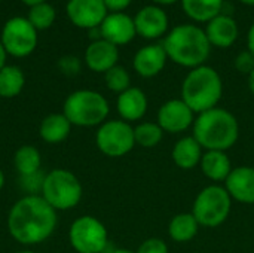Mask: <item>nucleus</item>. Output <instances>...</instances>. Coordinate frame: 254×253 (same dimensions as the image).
Masks as SVG:
<instances>
[{
    "label": "nucleus",
    "instance_id": "f257e3e1",
    "mask_svg": "<svg viewBox=\"0 0 254 253\" xmlns=\"http://www.w3.org/2000/svg\"><path fill=\"white\" fill-rule=\"evenodd\" d=\"M57 213L42 195H24L13 203L7 213V231L22 246L42 245L58 225Z\"/></svg>",
    "mask_w": 254,
    "mask_h": 253
},
{
    "label": "nucleus",
    "instance_id": "f03ea898",
    "mask_svg": "<svg viewBox=\"0 0 254 253\" xmlns=\"http://www.w3.org/2000/svg\"><path fill=\"white\" fill-rule=\"evenodd\" d=\"M162 45L168 60L189 70L204 66L213 48L205 30L195 24L176 25L167 33Z\"/></svg>",
    "mask_w": 254,
    "mask_h": 253
},
{
    "label": "nucleus",
    "instance_id": "7ed1b4c3",
    "mask_svg": "<svg viewBox=\"0 0 254 253\" xmlns=\"http://www.w3.org/2000/svg\"><path fill=\"white\" fill-rule=\"evenodd\" d=\"M192 136L204 151L228 152L240 139V122L228 109L217 106L196 115Z\"/></svg>",
    "mask_w": 254,
    "mask_h": 253
},
{
    "label": "nucleus",
    "instance_id": "20e7f679",
    "mask_svg": "<svg viewBox=\"0 0 254 253\" xmlns=\"http://www.w3.org/2000/svg\"><path fill=\"white\" fill-rule=\"evenodd\" d=\"M223 95V81L219 72L207 64L189 70L182 82L180 98L199 115L219 106Z\"/></svg>",
    "mask_w": 254,
    "mask_h": 253
},
{
    "label": "nucleus",
    "instance_id": "39448f33",
    "mask_svg": "<svg viewBox=\"0 0 254 253\" xmlns=\"http://www.w3.org/2000/svg\"><path fill=\"white\" fill-rule=\"evenodd\" d=\"M63 113L74 127L98 128L107 121L110 106L101 92L92 89H77L68 94L64 100Z\"/></svg>",
    "mask_w": 254,
    "mask_h": 253
},
{
    "label": "nucleus",
    "instance_id": "423d86ee",
    "mask_svg": "<svg viewBox=\"0 0 254 253\" xmlns=\"http://www.w3.org/2000/svg\"><path fill=\"white\" fill-rule=\"evenodd\" d=\"M40 195L57 212H65L80 203L83 188L77 176L70 170L54 169L45 174Z\"/></svg>",
    "mask_w": 254,
    "mask_h": 253
},
{
    "label": "nucleus",
    "instance_id": "0eeeda50",
    "mask_svg": "<svg viewBox=\"0 0 254 253\" xmlns=\"http://www.w3.org/2000/svg\"><path fill=\"white\" fill-rule=\"evenodd\" d=\"M232 198L223 185L211 183L202 188L193 200L192 215L204 228H217L225 224L232 210Z\"/></svg>",
    "mask_w": 254,
    "mask_h": 253
},
{
    "label": "nucleus",
    "instance_id": "6e6552de",
    "mask_svg": "<svg viewBox=\"0 0 254 253\" xmlns=\"http://www.w3.org/2000/svg\"><path fill=\"white\" fill-rule=\"evenodd\" d=\"M98 151L109 158H121L135 148L134 127L122 119H107L95 133Z\"/></svg>",
    "mask_w": 254,
    "mask_h": 253
},
{
    "label": "nucleus",
    "instance_id": "1a4fd4ad",
    "mask_svg": "<svg viewBox=\"0 0 254 253\" xmlns=\"http://www.w3.org/2000/svg\"><path fill=\"white\" fill-rule=\"evenodd\" d=\"M70 246L77 253H103L109 246L106 225L91 215H83L73 221L68 230Z\"/></svg>",
    "mask_w": 254,
    "mask_h": 253
},
{
    "label": "nucleus",
    "instance_id": "9d476101",
    "mask_svg": "<svg viewBox=\"0 0 254 253\" xmlns=\"http://www.w3.org/2000/svg\"><path fill=\"white\" fill-rule=\"evenodd\" d=\"M0 42L7 54L16 58H22L36 49L37 31L27 18L13 16L3 25Z\"/></svg>",
    "mask_w": 254,
    "mask_h": 253
},
{
    "label": "nucleus",
    "instance_id": "9b49d317",
    "mask_svg": "<svg viewBox=\"0 0 254 253\" xmlns=\"http://www.w3.org/2000/svg\"><path fill=\"white\" fill-rule=\"evenodd\" d=\"M195 118V112L182 98H171L159 107L156 122L164 133L182 134L193 127Z\"/></svg>",
    "mask_w": 254,
    "mask_h": 253
},
{
    "label": "nucleus",
    "instance_id": "f8f14e48",
    "mask_svg": "<svg viewBox=\"0 0 254 253\" xmlns=\"http://www.w3.org/2000/svg\"><path fill=\"white\" fill-rule=\"evenodd\" d=\"M135 31L138 36L147 40H155L167 36L170 31V21L167 12L158 4H147L141 7L134 16Z\"/></svg>",
    "mask_w": 254,
    "mask_h": 253
},
{
    "label": "nucleus",
    "instance_id": "ddd939ff",
    "mask_svg": "<svg viewBox=\"0 0 254 253\" xmlns=\"http://www.w3.org/2000/svg\"><path fill=\"white\" fill-rule=\"evenodd\" d=\"M67 15L70 21L80 28H97L107 16V7L103 0H68Z\"/></svg>",
    "mask_w": 254,
    "mask_h": 253
},
{
    "label": "nucleus",
    "instance_id": "4468645a",
    "mask_svg": "<svg viewBox=\"0 0 254 253\" xmlns=\"http://www.w3.org/2000/svg\"><path fill=\"white\" fill-rule=\"evenodd\" d=\"M100 33H101V39H104L116 46L127 45L137 34L134 18H131L125 12L107 13V16L104 18V21L100 25Z\"/></svg>",
    "mask_w": 254,
    "mask_h": 253
},
{
    "label": "nucleus",
    "instance_id": "2eb2a0df",
    "mask_svg": "<svg viewBox=\"0 0 254 253\" xmlns=\"http://www.w3.org/2000/svg\"><path fill=\"white\" fill-rule=\"evenodd\" d=\"M167 61H168V55L165 52L164 45L152 43L140 48L135 52L132 58V67L138 76L150 79L158 76L164 70Z\"/></svg>",
    "mask_w": 254,
    "mask_h": 253
},
{
    "label": "nucleus",
    "instance_id": "dca6fc26",
    "mask_svg": "<svg viewBox=\"0 0 254 253\" xmlns=\"http://www.w3.org/2000/svg\"><path fill=\"white\" fill-rule=\"evenodd\" d=\"M223 186L226 188L232 201H238L247 206L254 204V167H234Z\"/></svg>",
    "mask_w": 254,
    "mask_h": 253
},
{
    "label": "nucleus",
    "instance_id": "f3484780",
    "mask_svg": "<svg viewBox=\"0 0 254 253\" xmlns=\"http://www.w3.org/2000/svg\"><path fill=\"white\" fill-rule=\"evenodd\" d=\"M149 109V98L146 92L137 86H131L127 91L121 92L116 100V110L119 119L125 122H138L141 121Z\"/></svg>",
    "mask_w": 254,
    "mask_h": 253
},
{
    "label": "nucleus",
    "instance_id": "a211bd4d",
    "mask_svg": "<svg viewBox=\"0 0 254 253\" xmlns=\"http://www.w3.org/2000/svg\"><path fill=\"white\" fill-rule=\"evenodd\" d=\"M205 34L211 46L226 49L237 42L240 28L237 21L229 13H220L207 22Z\"/></svg>",
    "mask_w": 254,
    "mask_h": 253
},
{
    "label": "nucleus",
    "instance_id": "6ab92c4d",
    "mask_svg": "<svg viewBox=\"0 0 254 253\" xmlns=\"http://www.w3.org/2000/svg\"><path fill=\"white\" fill-rule=\"evenodd\" d=\"M118 46L104 39L92 40L85 51V63L88 69L97 73H106L118 64Z\"/></svg>",
    "mask_w": 254,
    "mask_h": 253
},
{
    "label": "nucleus",
    "instance_id": "aec40b11",
    "mask_svg": "<svg viewBox=\"0 0 254 253\" xmlns=\"http://www.w3.org/2000/svg\"><path fill=\"white\" fill-rule=\"evenodd\" d=\"M202 174L213 183L222 185L232 171V161L228 157V152L223 151H204V155L199 163Z\"/></svg>",
    "mask_w": 254,
    "mask_h": 253
},
{
    "label": "nucleus",
    "instance_id": "412c9836",
    "mask_svg": "<svg viewBox=\"0 0 254 253\" xmlns=\"http://www.w3.org/2000/svg\"><path fill=\"white\" fill-rule=\"evenodd\" d=\"M204 149L193 136H185L179 139L171 151V158L174 164L182 170H192L198 167Z\"/></svg>",
    "mask_w": 254,
    "mask_h": 253
},
{
    "label": "nucleus",
    "instance_id": "4be33fe9",
    "mask_svg": "<svg viewBox=\"0 0 254 253\" xmlns=\"http://www.w3.org/2000/svg\"><path fill=\"white\" fill-rule=\"evenodd\" d=\"M71 127L64 113H49L39 125V136L45 143L58 145L70 136Z\"/></svg>",
    "mask_w": 254,
    "mask_h": 253
},
{
    "label": "nucleus",
    "instance_id": "5701e85b",
    "mask_svg": "<svg viewBox=\"0 0 254 253\" xmlns=\"http://www.w3.org/2000/svg\"><path fill=\"white\" fill-rule=\"evenodd\" d=\"M199 228L201 225L192 212L177 213L168 224V236L174 243H189L198 236Z\"/></svg>",
    "mask_w": 254,
    "mask_h": 253
},
{
    "label": "nucleus",
    "instance_id": "b1692460",
    "mask_svg": "<svg viewBox=\"0 0 254 253\" xmlns=\"http://www.w3.org/2000/svg\"><path fill=\"white\" fill-rule=\"evenodd\" d=\"M225 0H182L185 13L195 22H208L223 12Z\"/></svg>",
    "mask_w": 254,
    "mask_h": 253
},
{
    "label": "nucleus",
    "instance_id": "393cba45",
    "mask_svg": "<svg viewBox=\"0 0 254 253\" xmlns=\"http://www.w3.org/2000/svg\"><path fill=\"white\" fill-rule=\"evenodd\" d=\"M13 167L19 177L42 171V155L33 145H22L13 154Z\"/></svg>",
    "mask_w": 254,
    "mask_h": 253
},
{
    "label": "nucleus",
    "instance_id": "a878e982",
    "mask_svg": "<svg viewBox=\"0 0 254 253\" xmlns=\"http://www.w3.org/2000/svg\"><path fill=\"white\" fill-rule=\"evenodd\" d=\"M25 85V76L22 70L16 66H4L0 70V97L13 98L16 97Z\"/></svg>",
    "mask_w": 254,
    "mask_h": 253
},
{
    "label": "nucleus",
    "instance_id": "bb28decb",
    "mask_svg": "<svg viewBox=\"0 0 254 253\" xmlns=\"http://www.w3.org/2000/svg\"><path fill=\"white\" fill-rule=\"evenodd\" d=\"M164 130L159 127L158 122L152 121H143L138 122L134 127V137H135V145L144 149H152L156 148L162 139H164Z\"/></svg>",
    "mask_w": 254,
    "mask_h": 253
},
{
    "label": "nucleus",
    "instance_id": "cd10ccee",
    "mask_svg": "<svg viewBox=\"0 0 254 253\" xmlns=\"http://www.w3.org/2000/svg\"><path fill=\"white\" fill-rule=\"evenodd\" d=\"M104 82H106V86L112 92H116L118 95L127 91L128 88H131V76L128 70L119 64H116L115 67H112L110 70L104 73Z\"/></svg>",
    "mask_w": 254,
    "mask_h": 253
},
{
    "label": "nucleus",
    "instance_id": "c85d7f7f",
    "mask_svg": "<svg viewBox=\"0 0 254 253\" xmlns=\"http://www.w3.org/2000/svg\"><path fill=\"white\" fill-rule=\"evenodd\" d=\"M27 19L33 24V27L36 30L48 28L55 21V9H54L52 4H49L46 1L40 3V4H36V6H33L30 9Z\"/></svg>",
    "mask_w": 254,
    "mask_h": 253
},
{
    "label": "nucleus",
    "instance_id": "c756f323",
    "mask_svg": "<svg viewBox=\"0 0 254 253\" xmlns=\"http://www.w3.org/2000/svg\"><path fill=\"white\" fill-rule=\"evenodd\" d=\"M43 179L45 174L42 171L31 174V176H24L19 177V185L22 189H25V195H40L42 186H43Z\"/></svg>",
    "mask_w": 254,
    "mask_h": 253
},
{
    "label": "nucleus",
    "instance_id": "7c9ffc66",
    "mask_svg": "<svg viewBox=\"0 0 254 253\" xmlns=\"http://www.w3.org/2000/svg\"><path fill=\"white\" fill-rule=\"evenodd\" d=\"M234 66H235L237 72H240V73L249 76L254 69V55L249 51V49L241 51V52L235 57Z\"/></svg>",
    "mask_w": 254,
    "mask_h": 253
},
{
    "label": "nucleus",
    "instance_id": "2f4dec72",
    "mask_svg": "<svg viewBox=\"0 0 254 253\" xmlns=\"http://www.w3.org/2000/svg\"><path fill=\"white\" fill-rule=\"evenodd\" d=\"M135 253H168V245L158 237H150L144 240Z\"/></svg>",
    "mask_w": 254,
    "mask_h": 253
},
{
    "label": "nucleus",
    "instance_id": "473e14b6",
    "mask_svg": "<svg viewBox=\"0 0 254 253\" xmlns=\"http://www.w3.org/2000/svg\"><path fill=\"white\" fill-rule=\"evenodd\" d=\"M60 70L67 76H74L80 70V60L74 55H64L58 61Z\"/></svg>",
    "mask_w": 254,
    "mask_h": 253
},
{
    "label": "nucleus",
    "instance_id": "72a5a7b5",
    "mask_svg": "<svg viewBox=\"0 0 254 253\" xmlns=\"http://www.w3.org/2000/svg\"><path fill=\"white\" fill-rule=\"evenodd\" d=\"M107 10H112V12H124L132 0H103Z\"/></svg>",
    "mask_w": 254,
    "mask_h": 253
},
{
    "label": "nucleus",
    "instance_id": "f704fd0d",
    "mask_svg": "<svg viewBox=\"0 0 254 253\" xmlns=\"http://www.w3.org/2000/svg\"><path fill=\"white\" fill-rule=\"evenodd\" d=\"M247 49L254 55V22L252 24V27L249 28V33H247Z\"/></svg>",
    "mask_w": 254,
    "mask_h": 253
},
{
    "label": "nucleus",
    "instance_id": "c9c22d12",
    "mask_svg": "<svg viewBox=\"0 0 254 253\" xmlns=\"http://www.w3.org/2000/svg\"><path fill=\"white\" fill-rule=\"evenodd\" d=\"M6 55H7V52L4 51V48L0 42V70L6 66Z\"/></svg>",
    "mask_w": 254,
    "mask_h": 253
},
{
    "label": "nucleus",
    "instance_id": "e433bc0d",
    "mask_svg": "<svg viewBox=\"0 0 254 253\" xmlns=\"http://www.w3.org/2000/svg\"><path fill=\"white\" fill-rule=\"evenodd\" d=\"M152 1L158 6H168V4H174V3L182 1V0H152Z\"/></svg>",
    "mask_w": 254,
    "mask_h": 253
},
{
    "label": "nucleus",
    "instance_id": "4c0bfd02",
    "mask_svg": "<svg viewBox=\"0 0 254 253\" xmlns=\"http://www.w3.org/2000/svg\"><path fill=\"white\" fill-rule=\"evenodd\" d=\"M247 84H249V89H250V92L254 95V69H253V72L247 76Z\"/></svg>",
    "mask_w": 254,
    "mask_h": 253
},
{
    "label": "nucleus",
    "instance_id": "58836bf2",
    "mask_svg": "<svg viewBox=\"0 0 254 253\" xmlns=\"http://www.w3.org/2000/svg\"><path fill=\"white\" fill-rule=\"evenodd\" d=\"M25 4H28V6H36V4H40V3H45L46 0H22Z\"/></svg>",
    "mask_w": 254,
    "mask_h": 253
},
{
    "label": "nucleus",
    "instance_id": "ea45409f",
    "mask_svg": "<svg viewBox=\"0 0 254 253\" xmlns=\"http://www.w3.org/2000/svg\"><path fill=\"white\" fill-rule=\"evenodd\" d=\"M4 182H6V177H4V173H3V170L0 169V191L4 188Z\"/></svg>",
    "mask_w": 254,
    "mask_h": 253
},
{
    "label": "nucleus",
    "instance_id": "a19ab883",
    "mask_svg": "<svg viewBox=\"0 0 254 253\" xmlns=\"http://www.w3.org/2000/svg\"><path fill=\"white\" fill-rule=\"evenodd\" d=\"M109 253H135L134 251H129V249H113L112 252Z\"/></svg>",
    "mask_w": 254,
    "mask_h": 253
},
{
    "label": "nucleus",
    "instance_id": "79ce46f5",
    "mask_svg": "<svg viewBox=\"0 0 254 253\" xmlns=\"http://www.w3.org/2000/svg\"><path fill=\"white\" fill-rule=\"evenodd\" d=\"M240 1L247 4V6H254V0H240Z\"/></svg>",
    "mask_w": 254,
    "mask_h": 253
},
{
    "label": "nucleus",
    "instance_id": "37998d69",
    "mask_svg": "<svg viewBox=\"0 0 254 253\" xmlns=\"http://www.w3.org/2000/svg\"><path fill=\"white\" fill-rule=\"evenodd\" d=\"M15 253H36V252H33V251H19V252H15Z\"/></svg>",
    "mask_w": 254,
    "mask_h": 253
},
{
    "label": "nucleus",
    "instance_id": "c03bdc74",
    "mask_svg": "<svg viewBox=\"0 0 254 253\" xmlns=\"http://www.w3.org/2000/svg\"><path fill=\"white\" fill-rule=\"evenodd\" d=\"M0 100H1V97H0Z\"/></svg>",
    "mask_w": 254,
    "mask_h": 253
}]
</instances>
